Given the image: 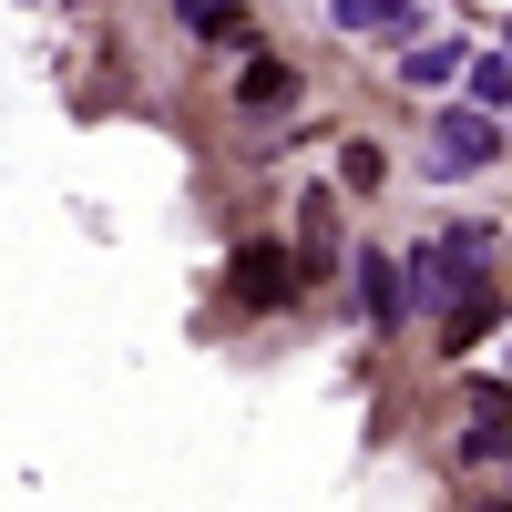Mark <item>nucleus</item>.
<instances>
[{
  "label": "nucleus",
  "mask_w": 512,
  "mask_h": 512,
  "mask_svg": "<svg viewBox=\"0 0 512 512\" xmlns=\"http://www.w3.org/2000/svg\"><path fill=\"white\" fill-rule=\"evenodd\" d=\"M236 308H287L297 287H308V267H297V246H236Z\"/></svg>",
  "instance_id": "1"
},
{
  "label": "nucleus",
  "mask_w": 512,
  "mask_h": 512,
  "mask_svg": "<svg viewBox=\"0 0 512 512\" xmlns=\"http://www.w3.org/2000/svg\"><path fill=\"white\" fill-rule=\"evenodd\" d=\"M492 328H502V297H492V287L472 277V287H461V297H451V308H441V349L461 359V349H482V338H492Z\"/></svg>",
  "instance_id": "4"
},
{
  "label": "nucleus",
  "mask_w": 512,
  "mask_h": 512,
  "mask_svg": "<svg viewBox=\"0 0 512 512\" xmlns=\"http://www.w3.org/2000/svg\"><path fill=\"white\" fill-rule=\"evenodd\" d=\"M226 103H236L246 123L287 113V103H297V62H287V52H246V62H236V93H226Z\"/></svg>",
  "instance_id": "2"
},
{
  "label": "nucleus",
  "mask_w": 512,
  "mask_h": 512,
  "mask_svg": "<svg viewBox=\"0 0 512 512\" xmlns=\"http://www.w3.org/2000/svg\"><path fill=\"white\" fill-rule=\"evenodd\" d=\"M297 236H308V256H328V246H338V205L308 195V205H297Z\"/></svg>",
  "instance_id": "9"
},
{
  "label": "nucleus",
  "mask_w": 512,
  "mask_h": 512,
  "mask_svg": "<svg viewBox=\"0 0 512 512\" xmlns=\"http://www.w3.org/2000/svg\"><path fill=\"white\" fill-rule=\"evenodd\" d=\"M461 410H472L461 451H472V461H502V451H512V431H502V420H512V390H502V379H472V390H461Z\"/></svg>",
  "instance_id": "3"
},
{
  "label": "nucleus",
  "mask_w": 512,
  "mask_h": 512,
  "mask_svg": "<svg viewBox=\"0 0 512 512\" xmlns=\"http://www.w3.org/2000/svg\"><path fill=\"white\" fill-rule=\"evenodd\" d=\"M338 175H349V195H379V144H349V154H338Z\"/></svg>",
  "instance_id": "10"
},
{
  "label": "nucleus",
  "mask_w": 512,
  "mask_h": 512,
  "mask_svg": "<svg viewBox=\"0 0 512 512\" xmlns=\"http://www.w3.org/2000/svg\"><path fill=\"white\" fill-rule=\"evenodd\" d=\"M492 154H502V134L482 113H441V164H451V175H461V164H492Z\"/></svg>",
  "instance_id": "8"
},
{
  "label": "nucleus",
  "mask_w": 512,
  "mask_h": 512,
  "mask_svg": "<svg viewBox=\"0 0 512 512\" xmlns=\"http://www.w3.org/2000/svg\"><path fill=\"white\" fill-rule=\"evenodd\" d=\"M175 21L195 41H226V52H246V0H175Z\"/></svg>",
  "instance_id": "7"
},
{
  "label": "nucleus",
  "mask_w": 512,
  "mask_h": 512,
  "mask_svg": "<svg viewBox=\"0 0 512 512\" xmlns=\"http://www.w3.org/2000/svg\"><path fill=\"white\" fill-rule=\"evenodd\" d=\"M338 31H379V41H410V31H420V0H338Z\"/></svg>",
  "instance_id": "6"
},
{
  "label": "nucleus",
  "mask_w": 512,
  "mask_h": 512,
  "mask_svg": "<svg viewBox=\"0 0 512 512\" xmlns=\"http://www.w3.org/2000/svg\"><path fill=\"white\" fill-rule=\"evenodd\" d=\"M359 308L390 328L400 308H410V277H400V256H359Z\"/></svg>",
  "instance_id": "5"
},
{
  "label": "nucleus",
  "mask_w": 512,
  "mask_h": 512,
  "mask_svg": "<svg viewBox=\"0 0 512 512\" xmlns=\"http://www.w3.org/2000/svg\"><path fill=\"white\" fill-rule=\"evenodd\" d=\"M461 72V52H441V41H420V52H410V82H451Z\"/></svg>",
  "instance_id": "11"
}]
</instances>
